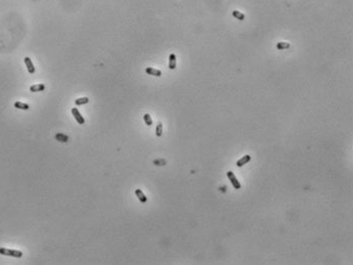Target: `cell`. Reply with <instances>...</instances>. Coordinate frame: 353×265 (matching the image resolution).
<instances>
[{"instance_id": "obj_1", "label": "cell", "mask_w": 353, "mask_h": 265, "mask_svg": "<svg viewBox=\"0 0 353 265\" xmlns=\"http://www.w3.org/2000/svg\"><path fill=\"white\" fill-rule=\"evenodd\" d=\"M0 254L4 256H10V257L14 258H21L23 256V253L21 251H16V250H10L6 249V248H0Z\"/></svg>"}, {"instance_id": "obj_2", "label": "cell", "mask_w": 353, "mask_h": 265, "mask_svg": "<svg viewBox=\"0 0 353 265\" xmlns=\"http://www.w3.org/2000/svg\"><path fill=\"white\" fill-rule=\"evenodd\" d=\"M226 175H227V177L229 178V181L231 182L232 186H233L236 189H240V188H241V183L238 181V179H236V175H234V174L232 173L231 171H228V172H227Z\"/></svg>"}, {"instance_id": "obj_3", "label": "cell", "mask_w": 353, "mask_h": 265, "mask_svg": "<svg viewBox=\"0 0 353 265\" xmlns=\"http://www.w3.org/2000/svg\"><path fill=\"white\" fill-rule=\"evenodd\" d=\"M72 114H73V116H74L75 119H76V121L78 122L80 125H82V124L85 123V119L82 117V115L80 114V112H79V110L77 109V107H73V109H72Z\"/></svg>"}, {"instance_id": "obj_4", "label": "cell", "mask_w": 353, "mask_h": 265, "mask_svg": "<svg viewBox=\"0 0 353 265\" xmlns=\"http://www.w3.org/2000/svg\"><path fill=\"white\" fill-rule=\"evenodd\" d=\"M24 61H25V64H26V66H27L28 72H29L30 74H34V73H35V67H34L33 62H32V61H31V59H30V57H26L25 59H24Z\"/></svg>"}, {"instance_id": "obj_5", "label": "cell", "mask_w": 353, "mask_h": 265, "mask_svg": "<svg viewBox=\"0 0 353 265\" xmlns=\"http://www.w3.org/2000/svg\"><path fill=\"white\" fill-rule=\"evenodd\" d=\"M145 73L148 75H152V76H156V77H161L162 76V72L160 70H157V69H154V68H148L145 69Z\"/></svg>"}, {"instance_id": "obj_6", "label": "cell", "mask_w": 353, "mask_h": 265, "mask_svg": "<svg viewBox=\"0 0 353 265\" xmlns=\"http://www.w3.org/2000/svg\"><path fill=\"white\" fill-rule=\"evenodd\" d=\"M135 195H136V197L138 198V200L141 202V203H146L148 198L145 197V195L142 193L141 189H135Z\"/></svg>"}, {"instance_id": "obj_7", "label": "cell", "mask_w": 353, "mask_h": 265, "mask_svg": "<svg viewBox=\"0 0 353 265\" xmlns=\"http://www.w3.org/2000/svg\"><path fill=\"white\" fill-rule=\"evenodd\" d=\"M250 161H251V157H250L249 155H246V156H244L241 160H238V162H236V166H238V167H243V166L246 165L247 163H249Z\"/></svg>"}, {"instance_id": "obj_8", "label": "cell", "mask_w": 353, "mask_h": 265, "mask_svg": "<svg viewBox=\"0 0 353 265\" xmlns=\"http://www.w3.org/2000/svg\"><path fill=\"white\" fill-rule=\"evenodd\" d=\"M176 68V55L174 53H171L169 55V69L174 70Z\"/></svg>"}, {"instance_id": "obj_9", "label": "cell", "mask_w": 353, "mask_h": 265, "mask_svg": "<svg viewBox=\"0 0 353 265\" xmlns=\"http://www.w3.org/2000/svg\"><path fill=\"white\" fill-rule=\"evenodd\" d=\"M44 89H45L44 84H35V85H32L31 87H30V91H32V92L43 91Z\"/></svg>"}, {"instance_id": "obj_10", "label": "cell", "mask_w": 353, "mask_h": 265, "mask_svg": "<svg viewBox=\"0 0 353 265\" xmlns=\"http://www.w3.org/2000/svg\"><path fill=\"white\" fill-rule=\"evenodd\" d=\"M14 107L19 110H24V111H28L30 109L29 105L27 103H24V102H14Z\"/></svg>"}, {"instance_id": "obj_11", "label": "cell", "mask_w": 353, "mask_h": 265, "mask_svg": "<svg viewBox=\"0 0 353 265\" xmlns=\"http://www.w3.org/2000/svg\"><path fill=\"white\" fill-rule=\"evenodd\" d=\"M232 16H233V18H236V19H238V20H240V21H244L245 18H246L244 14L238 11V10H233V11H232Z\"/></svg>"}, {"instance_id": "obj_12", "label": "cell", "mask_w": 353, "mask_h": 265, "mask_svg": "<svg viewBox=\"0 0 353 265\" xmlns=\"http://www.w3.org/2000/svg\"><path fill=\"white\" fill-rule=\"evenodd\" d=\"M291 46L289 42H279L276 44V48L279 49V50H283V49H287Z\"/></svg>"}, {"instance_id": "obj_13", "label": "cell", "mask_w": 353, "mask_h": 265, "mask_svg": "<svg viewBox=\"0 0 353 265\" xmlns=\"http://www.w3.org/2000/svg\"><path fill=\"white\" fill-rule=\"evenodd\" d=\"M55 138H57L59 141H62V143H67V141L69 140V137L67 136V135H64L62 133H57V134L55 135Z\"/></svg>"}, {"instance_id": "obj_14", "label": "cell", "mask_w": 353, "mask_h": 265, "mask_svg": "<svg viewBox=\"0 0 353 265\" xmlns=\"http://www.w3.org/2000/svg\"><path fill=\"white\" fill-rule=\"evenodd\" d=\"M88 102H89V98L88 97H81V98H78V100H75V105H85V103H88Z\"/></svg>"}, {"instance_id": "obj_15", "label": "cell", "mask_w": 353, "mask_h": 265, "mask_svg": "<svg viewBox=\"0 0 353 265\" xmlns=\"http://www.w3.org/2000/svg\"><path fill=\"white\" fill-rule=\"evenodd\" d=\"M162 134H163V124L160 122V123H158V125H157L156 135L158 137H161V136H162Z\"/></svg>"}, {"instance_id": "obj_16", "label": "cell", "mask_w": 353, "mask_h": 265, "mask_svg": "<svg viewBox=\"0 0 353 265\" xmlns=\"http://www.w3.org/2000/svg\"><path fill=\"white\" fill-rule=\"evenodd\" d=\"M143 120H145V124L148 125V126H152V125H153V120H152V118H150V116L148 115V114H145V116H143Z\"/></svg>"}]
</instances>
